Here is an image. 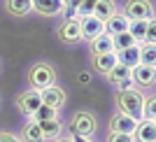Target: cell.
Masks as SVG:
<instances>
[{"label":"cell","instance_id":"1","mask_svg":"<svg viewBox=\"0 0 156 142\" xmlns=\"http://www.w3.org/2000/svg\"><path fill=\"white\" fill-rule=\"evenodd\" d=\"M144 98H147V93L133 86V89H126V91H117L114 93V103H117L119 112L133 116L135 121H142L144 119Z\"/></svg>","mask_w":156,"mask_h":142},{"label":"cell","instance_id":"2","mask_svg":"<svg viewBox=\"0 0 156 142\" xmlns=\"http://www.w3.org/2000/svg\"><path fill=\"white\" fill-rule=\"evenodd\" d=\"M56 82H58V70L49 61H35L28 68V89L44 91L49 86H54Z\"/></svg>","mask_w":156,"mask_h":142},{"label":"cell","instance_id":"3","mask_svg":"<svg viewBox=\"0 0 156 142\" xmlns=\"http://www.w3.org/2000/svg\"><path fill=\"white\" fill-rule=\"evenodd\" d=\"M68 135L70 137H93L98 133V116L91 110H77L68 119Z\"/></svg>","mask_w":156,"mask_h":142},{"label":"cell","instance_id":"4","mask_svg":"<svg viewBox=\"0 0 156 142\" xmlns=\"http://www.w3.org/2000/svg\"><path fill=\"white\" fill-rule=\"evenodd\" d=\"M121 12L128 21H149L156 16V5L154 0H126Z\"/></svg>","mask_w":156,"mask_h":142},{"label":"cell","instance_id":"5","mask_svg":"<svg viewBox=\"0 0 156 142\" xmlns=\"http://www.w3.org/2000/svg\"><path fill=\"white\" fill-rule=\"evenodd\" d=\"M40 105H42V98H40V91H35V89H23L19 96L14 98V107H16V112L26 121L35 116V112L40 110Z\"/></svg>","mask_w":156,"mask_h":142},{"label":"cell","instance_id":"6","mask_svg":"<svg viewBox=\"0 0 156 142\" xmlns=\"http://www.w3.org/2000/svg\"><path fill=\"white\" fill-rule=\"evenodd\" d=\"M56 40L61 44H79L82 42V28H79V19H63L56 26Z\"/></svg>","mask_w":156,"mask_h":142},{"label":"cell","instance_id":"7","mask_svg":"<svg viewBox=\"0 0 156 142\" xmlns=\"http://www.w3.org/2000/svg\"><path fill=\"white\" fill-rule=\"evenodd\" d=\"M130 79H133L135 89H140V91L151 89V86H156V68L140 63L135 68H130Z\"/></svg>","mask_w":156,"mask_h":142},{"label":"cell","instance_id":"8","mask_svg":"<svg viewBox=\"0 0 156 142\" xmlns=\"http://www.w3.org/2000/svg\"><path fill=\"white\" fill-rule=\"evenodd\" d=\"M137 123L133 116L124 114V112H114V114L110 116V123H107V133H119V135H133L137 128Z\"/></svg>","mask_w":156,"mask_h":142},{"label":"cell","instance_id":"9","mask_svg":"<svg viewBox=\"0 0 156 142\" xmlns=\"http://www.w3.org/2000/svg\"><path fill=\"white\" fill-rule=\"evenodd\" d=\"M105 77H107V82L117 91H126V89H133V86H135L133 79H130V68H126V65H121V63H117Z\"/></svg>","mask_w":156,"mask_h":142},{"label":"cell","instance_id":"10","mask_svg":"<svg viewBox=\"0 0 156 142\" xmlns=\"http://www.w3.org/2000/svg\"><path fill=\"white\" fill-rule=\"evenodd\" d=\"M40 98H42V105H47V107H51V110H63L65 107V100H68V93H65V89H61L58 84L49 86V89L40 91Z\"/></svg>","mask_w":156,"mask_h":142},{"label":"cell","instance_id":"11","mask_svg":"<svg viewBox=\"0 0 156 142\" xmlns=\"http://www.w3.org/2000/svg\"><path fill=\"white\" fill-rule=\"evenodd\" d=\"M79 28H82V40H84V42H91L93 37H98V35L105 33V23L100 19H96L93 14L82 16V19H79Z\"/></svg>","mask_w":156,"mask_h":142},{"label":"cell","instance_id":"12","mask_svg":"<svg viewBox=\"0 0 156 142\" xmlns=\"http://www.w3.org/2000/svg\"><path fill=\"white\" fill-rule=\"evenodd\" d=\"M33 12L44 19H54L63 14V0H33Z\"/></svg>","mask_w":156,"mask_h":142},{"label":"cell","instance_id":"13","mask_svg":"<svg viewBox=\"0 0 156 142\" xmlns=\"http://www.w3.org/2000/svg\"><path fill=\"white\" fill-rule=\"evenodd\" d=\"M117 65V54L112 51V54H98V56H91V68L93 72H98V75H107V72L112 70Z\"/></svg>","mask_w":156,"mask_h":142},{"label":"cell","instance_id":"14","mask_svg":"<svg viewBox=\"0 0 156 142\" xmlns=\"http://www.w3.org/2000/svg\"><path fill=\"white\" fill-rule=\"evenodd\" d=\"M37 126H40V130H42L44 140H49V142L56 140V137H61L63 130H65V126H63L61 119H42V121H37Z\"/></svg>","mask_w":156,"mask_h":142},{"label":"cell","instance_id":"15","mask_svg":"<svg viewBox=\"0 0 156 142\" xmlns=\"http://www.w3.org/2000/svg\"><path fill=\"white\" fill-rule=\"evenodd\" d=\"M89 51L91 56H98V54H112L114 51V42H112V35L110 33H103L89 42Z\"/></svg>","mask_w":156,"mask_h":142},{"label":"cell","instance_id":"16","mask_svg":"<svg viewBox=\"0 0 156 142\" xmlns=\"http://www.w3.org/2000/svg\"><path fill=\"white\" fill-rule=\"evenodd\" d=\"M5 9L14 19H23L33 12V0H5Z\"/></svg>","mask_w":156,"mask_h":142},{"label":"cell","instance_id":"17","mask_svg":"<svg viewBox=\"0 0 156 142\" xmlns=\"http://www.w3.org/2000/svg\"><path fill=\"white\" fill-rule=\"evenodd\" d=\"M133 140L135 142H154L156 140V123L149 119H142L137 123L135 133H133Z\"/></svg>","mask_w":156,"mask_h":142},{"label":"cell","instance_id":"18","mask_svg":"<svg viewBox=\"0 0 156 142\" xmlns=\"http://www.w3.org/2000/svg\"><path fill=\"white\" fill-rule=\"evenodd\" d=\"M19 137L23 142H47L44 135H42V130H40V126H37V121H33V119H28V121L21 126Z\"/></svg>","mask_w":156,"mask_h":142},{"label":"cell","instance_id":"19","mask_svg":"<svg viewBox=\"0 0 156 142\" xmlns=\"http://www.w3.org/2000/svg\"><path fill=\"white\" fill-rule=\"evenodd\" d=\"M130 26V21L124 16V12H117L114 16L105 21V33H110V35H119V33H126Z\"/></svg>","mask_w":156,"mask_h":142},{"label":"cell","instance_id":"20","mask_svg":"<svg viewBox=\"0 0 156 142\" xmlns=\"http://www.w3.org/2000/svg\"><path fill=\"white\" fill-rule=\"evenodd\" d=\"M117 12H119L117 0H98V2H96V9H93V16L100 19L105 23V21L110 19V16H114Z\"/></svg>","mask_w":156,"mask_h":142},{"label":"cell","instance_id":"21","mask_svg":"<svg viewBox=\"0 0 156 142\" xmlns=\"http://www.w3.org/2000/svg\"><path fill=\"white\" fill-rule=\"evenodd\" d=\"M114 54H117V63L126 65V68L140 65V44L128 47V49H121V51H114Z\"/></svg>","mask_w":156,"mask_h":142},{"label":"cell","instance_id":"22","mask_svg":"<svg viewBox=\"0 0 156 142\" xmlns=\"http://www.w3.org/2000/svg\"><path fill=\"white\" fill-rule=\"evenodd\" d=\"M147 23H149V21H130L128 33L133 35V40H135L137 44H144V37H147Z\"/></svg>","mask_w":156,"mask_h":142},{"label":"cell","instance_id":"23","mask_svg":"<svg viewBox=\"0 0 156 142\" xmlns=\"http://www.w3.org/2000/svg\"><path fill=\"white\" fill-rule=\"evenodd\" d=\"M140 63L156 68V44H149V42L140 44Z\"/></svg>","mask_w":156,"mask_h":142},{"label":"cell","instance_id":"24","mask_svg":"<svg viewBox=\"0 0 156 142\" xmlns=\"http://www.w3.org/2000/svg\"><path fill=\"white\" fill-rule=\"evenodd\" d=\"M112 42H114V51H121V49H128V47H135L137 44L128 30L119 33V35H112Z\"/></svg>","mask_w":156,"mask_h":142},{"label":"cell","instance_id":"25","mask_svg":"<svg viewBox=\"0 0 156 142\" xmlns=\"http://www.w3.org/2000/svg\"><path fill=\"white\" fill-rule=\"evenodd\" d=\"M144 119L156 121V93H149L144 98Z\"/></svg>","mask_w":156,"mask_h":142},{"label":"cell","instance_id":"26","mask_svg":"<svg viewBox=\"0 0 156 142\" xmlns=\"http://www.w3.org/2000/svg\"><path fill=\"white\" fill-rule=\"evenodd\" d=\"M42 119H58V110H51L47 105H40V110L35 112L33 121H42Z\"/></svg>","mask_w":156,"mask_h":142},{"label":"cell","instance_id":"27","mask_svg":"<svg viewBox=\"0 0 156 142\" xmlns=\"http://www.w3.org/2000/svg\"><path fill=\"white\" fill-rule=\"evenodd\" d=\"M96 2H98V0H82V5H79V9H77L79 19H82V16H89V14H93V9H96Z\"/></svg>","mask_w":156,"mask_h":142},{"label":"cell","instance_id":"28","mask_svg":"<svg viewBox=\"0 0 156 142\" xmlns=\"http://www.w3.org/2000/svg\"><path fill=\"white\" fill-rule=\"evenodd\" d=\"M144 42L156 44V16L149 19V23H147V37H144Z\"/></svg>","mask_w":156,"mask_h":142},{"label":"cell","instance_id":"29","mask_svg":"<svg viewBox=\"0 0 156 142\" xmlns=\"http://www.w3.org/2000/svg\"><path fill=\"white\" fill-rule=\"evenodd\" d=\"M105 142H135L133 135H119V133H107Z\"/></svg>","mask_w":156,"mask_h":142},{"label":"cell","instance_id":"30","mask_svg":"<svg viewBox=\"0 0 156 142\" xmlns=\"http://www.w3.org/2000/svg\"><path fill=\"white\" fill-rule=\"evenodd\" d=\"M0 142H23L19 135H14L12 130H0Z\"/></svg>","mask_w":156,"mask_h":142},{"label":"cell","instance_id":"31","mask_svg":"<svg viewBox=\"0 0 156 142\" xmlns=\"http://www.w3.org/2000/svg\"><path fill=\"white\" fill-rule=\"evenodd\" d=\"M82 0H63V9H79Z\"/></svg>","mask_w":156,"mask_h":142},{"label":"cell","instance_id":"32","mask_svg":"<svg viewBox=\"0 0 156 142\" xmlns=\"http://www.w3.org/2000/svg\"><path fill=\"white\" fill-rule=\"evenodd\" d=\"M79 82H82V84H89V75H86V72H79Z\"/></svg>","mask_w":156,"mask_h":142},{"label":"cell","instance_id":"33","mask_svg":"<svg viewBox=\"0 0 156 142\" xmlns=\"http://www.w3.org/2000/svg\"><path fill=\"white\" fill-rule=\"evenodd\" d=\"M51 142H75V140H72V137H63V135H61V137H56V140H51Z\"/></svg>","mask_w":156,"mask_h":142},{"label":"cell","instance_id":"34","mask_svg":"<svg viewBox=\"0 0 156 142\" xmlns=\"http://www.w3.org/2000/svg\"><path fill=\"white\" fill-rule=\"evenodd\" d=\"M72 140H75V142H93L91 137H72Z\"/></svg>","mask_w":156,"mask_h":142},{"label":"cell","instance_id":"35","mask_svg":"<svg viewBox=\"0 0 156 142\" xmlns=\"http://www.w3.org/2000/svg\"><path fill=\"white\" fill-rule=\"evenodd\" d=\"M0 70H2V61H0Z\"/></svg>","mask_w":156,"mask_h":142},{"label":"cell","instance_id":"36","mask_svg":"<svg viewBox=\"0 0 156 142\" xmlns=\"http://www.w3.org/2000/svg\"><path fill=\"white\" fill-rule=\"evenodd\" d=\"M154 123H156V121H154Z\"/></svg>","mask_w":156,"mask_h":142},{"label":"cell","instance_id":"37","mask_svg":"<svg viewBox=\"0 0 156 142\" xmlns=\"http://www.w3.org/2000/svg\"><path fill=\"white\" fill-rule=\"evenodd\" d=\"M154 142H156V140H154Z\"/></svg>","mask_w":156,"mask_h":142}]
</instances>
